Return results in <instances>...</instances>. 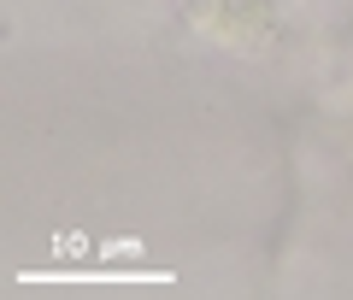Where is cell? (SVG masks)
<instances>
[]
</instances>
